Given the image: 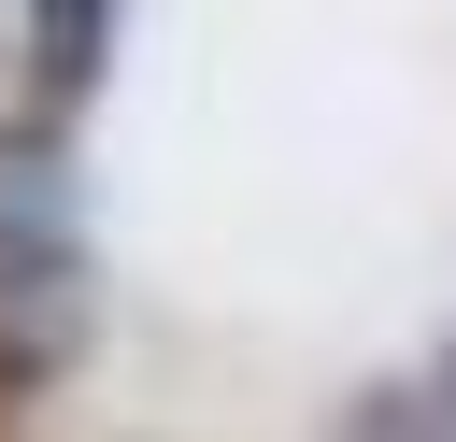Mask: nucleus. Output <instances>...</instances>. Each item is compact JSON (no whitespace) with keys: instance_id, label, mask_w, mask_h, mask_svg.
Returning a JSON list of instances; mask_svg holds the SVG:
<instances>
[{"instance_id":"nucleus-1","label":"nucleus","mask_w":456,"mask_h":442,"mask_svg":"<svg viewBox=\"0 0 456 442\" xmlns=\"http://www.w3.org/2000/svg\"><path fill=\"white\" fill-rule=\"evenodd\" d=\"M28 57H43V100L71 114L100 86V57H114V0H28Z\"/></svg>"}]
</instances>
